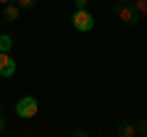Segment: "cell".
<instances>
[{"label":"cell","mask_w":147,"mask_h":137,"mask_svg":"<svg viewBox=\"0 0 147 137\" xmlns=\"http://www.w3.org/2000/svg\"><path fill=\"white\" fill-rule=\"evenodd\" d=\"M15 59L10 56V52H0V76L3 79H10V76H15Z\"/></svg>","instance_id":"277c9868"},{"label":"cell","mask_w":147,"mask_h":137,"mask_svg":"<svg viewBox=\"0 0 147 137\" xmlns=\"http://www.w3.org/2000/svg\"><path fill=\"white\" fill-rule=\"evenodd\" d=\"M71 135H76V137H86L88 132H86V130H71Z\"/></svg>","instance_id":"7c38bea8"},{"label":"cell","mask_w":147,"mask_h":137,"mask_svg":"<svg viewBox=\"0 0 147 137\" xmlns=\"http://www.w3.org/2000/svg\"><path fill=\"white\" fill-rule=\"evenodd\" d=\"M132 5L140 15H147V0H132Z\"/></svg>","instance_id":"9c48e42d"},{"label":"cell","mask_w":147,"mask_h":137,"mask_svg":"<svg viewBox=\"0 0 147 137\" xmlns=\"http://www.w3.org/2000/svg\"><path fill=\"white\" fill-rule=\"evenodd\" d=\"M113 12H115L118 17H120V22H125V25H130V27H135L137 22H140V12L135 10V5L132 3H120V0H115L113 3Z\"/></svg>","instance_id":"6da1fadb"},{"label":"cell","mask_w":147,"mask_h":137,"mask_svg":"<svg viewBox=\"0 0 147 137\" xmlns=\"http://www.w3.org/2000/svg\"><path fill=\"white\" fill-rule=\"evenodd\" d=\"M71 25H74V30H76V32H88V30H93L96 17H93V12H88L86 7H84V10H74Z\"/></svg>","instance_id":"7a4b0ae2"},{"label":"cell","mask_w":147,"mask_h":137,"mask_svg":"<svg viewBox=\"0 0 147 137\" xmlns=\"http://www.w3.org/2000/svg\"><path fill=\"white\" fill-rule=\"evenodd\" d=\"M135 130H137V135L140 137H147V120H135Z\"/></svg>","instance_id":"ba28073f"},{"label":"cell","mask_w":147,"mask_h":137,"mask_svg":"<svg viewBox=\"0 0 147 137\" xmlns=\"http://www.w3.org/2000/svg\"><path fill=\"white\" fill-rule=\"evenodd\" d=\"M5 130H7V122H5V118L0 115V132H5Z\"/></svg>","instance_id":"4fadbf2b"},{"label":"cell","mask_w":147,"mask_h":137,"mask_svg":"<svg viewBox=\"0 0 147 137\" xmlns=\"http://www.w3.org/2000/svg\"><path fill=\"white\" fill-rule=\"evenodd\" d=\"M0 113H3V103H0Z\"/></svg>","instance_id":"2e32d148"},{"label":"cell","mask_w":147,"mask_h":137,"mask_svg":"<svg viewBox=\"0 0 147 137\" xmlns=\"http://www.w3.org/2000/svg\"><path fill=\"white\" fill-rule=\"evenodd\" d=\"M37 110H39V103H37L34 95H25V98L17 100V105H15V113L20 118H34Z\"/></svg>","instance_id":"3957f363"},{"label":"cell","mask_w":147,"mask_h":137,"mask_svg":"<svg viewBox=\"0 0 147 137\" xmlns=\"http://www.w3.org/2000/svg\"><path fill=\"white\" fill-rule=\"evenodd\" d=\"M74 5H76V10H84V7H88V0H74Z\"/></svg>","instance_id":"8fae6325"},{"label":"cell","mask_w":147,"mask_h":137,"mask_svg":"<svg viewBox=\"0 0 147 137\" xmlns=\"http://www.w3.org/2000/svg\"><path fill=\"white\" fill-rule=\"evenodd\" d=\"M3 20L5 22H17L20 20V5H15V3L3 5Z\"/></svg>","instance_id":"5b68a950"},{"label":"cell","mask_w":147,"mask_h":137,"mask_svg":"<svg viewBox=\"0 0 147 137\" xmlns=\"http://www.w3.org/2000/svg\"><path fill=\"white\" fill-rule=\"evenodd\" d=\"M115 135L118 137H135L137 130H135V122H120L115 127Z\"/></svg>","instance_id":"8992f818"},{"label":"cell","mask_w":147,"mask_h":137,"mask_svg":"<svg viewBox=\"0 0 147 137\" xmlns=\"http://www.w3.org/2000/svg\"><path fill=\"white\" fill-rule=\"evenodd\" d=\"M120 3H132V0H120Z\"/></svg>","instance_id":"9a60e30c"},{"label":"cell","mask_w":147,"mask_h":137,"mask_svg":"<svg viewBox=\"0 0 147 137\" xmlns=\"http://www.w3.org/2000/svg\"><path fill=\"white\" fill-rule=\"evenodd\" d=\"M17 5H20V10H30L37 5V0H17Z\"/></svg>","instance_id":"30bf717a"},{"label":"cell","mask_w":147,"mask_h":137,"mask_svg":"<svg viewBox=\"0 0 147 137\" xmlns=\"http://www.w3.org/2000/svg\"><path fill=\"white\" fill-rule=\"evenodd\" d=\"M10 3H15V0H0V5H10Z\"/></svg>","instance_id":"5bb4252c"},{"label":"cell","mask_w":147,"mask_h":137,"mask_svg":"<svg viewBox=\"0 0 147 137\" xmlns=\"http://www.w3.org/2000/svg\"><path fill=\"white\" fill-rule=\"evenodd\" d=\"M12 44H15V42H12L10 34H0V52H10Z\"/></svg>","instance_id":"52a82bcc"}]
</instances>
